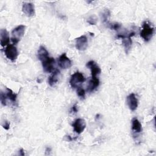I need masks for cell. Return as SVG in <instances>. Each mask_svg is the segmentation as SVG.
I'll use <instances>...</instances> for the list:
<instances>
[{
    "mask_svg": "<svg viewBox=\"0 0 156 156\" xmlns=\"http://www.w3.org/2000/svg\"><path fill=\"white\" fill-rule=\"evenodd\" d=\"M154 33V27L148 22L144 21L142 25V29L140 36L145 41H149L152 37Z\"/></svg>",
    "mask_w": 156,
    "mask_h": 156,
    "instance_id": "obj_1",
    "label": "cell"
},
{
    "mask_svg": "<svg viewBox=\"0 0 156 156\" xmlns=\"http://www.w3.org/2000/svg\"><path fill=\"white\" fill-rule=\"evenodd\" d=\"M26 26L24 25H19L12 31V41L14 44H17L23 37L25 32Z\"/></svg>",
    "mask_w": 156,
    "mask_h": 156,
    "instance_id": "obj_2",
    "label": "cell"
},
{
    "mask_svg": "<svg viewBox=\"0 0 156 156\" xmlns=\"http://www.w3.org/2000/svg\"><path fill=\"white\" fill-rule=\"evenodd\" d=\"M134 35H135V32H131L130 33H127V34H118L117 36L118 38H122V44L124 46L126 54L128 53V52L130 51L131 48L132 44L131 37Z\"/></svg>",
    "mask_w": 156,
    "mask_h": 156,
    "instance_id": "obj_3",
    "label": "cell"
},
{
    "mask_svg": "<svg viewBox=\"0 0 156 156\" xmlns=\"http://www.w3.org/2000/svg\"><path fill=\"white\" fill-rule=\"evenodd\" d=\"M84 76L80 72L74 73L71 77L69 80V84L72 88H77L80 87V85L85 81Z\"/></svg>",
    "mask_w": 156,
    "mask_h": 156,
    "instance_id": "obj_4",
    "label": "cell"
},
{
    "mask_svg": "<svg viewBox=\"0 0 156 156\" xmlns=\"http://www.w3.org/2000/svg\"><path fill=\"white\" fill-rule=\"evenodd\" d=\"M43 70L46 73H51L55 69V61L54 58L47 56L41 60Z\"/></svg>",
    "mask_w": 156,
    "mask_h": 156,
    "instance_id": "obj_5",
    "label": "cell"
},
{
    "mask_svg": "<svg viewBox=\"0 0 156 156\" xmlns=\"http://www.w3.org/2000/svg\"><path fill=\"white\" fill-rule=\"evenodd\" d=\"M4 53L6 57L12 62L15 61L18 55V50L13 44H8L4 50Z\"/></svg>",
    "mask_w": 156,
    "mask_h": 156,
    "instance_id": "obj_6",
    "label": "cell"
},
{
    "mask_svg": "<svg viewBox=\"0 0 156 156\" xmlns=\"http://www.w3.org/2000/svg\"><path fill=\"white\" fill-rule=\"evenodd\" d=\"M74 130L78 134L81 133L86 127V122L83 119H76L72 124Z\"/></svg>",
    "mask_w": 156,
    "mask_h": 156,
    "instance_id": "obj_7",
    "label": "cell"
},
{
    "mask_svg": "<svg viewBox=\"0 0 156 156\" xmlns=\"http://www.w3.org/2000/svg\"><path fill=\"white\" fill-rule=\"evenodd\" d=\"M58 64L61 68L68 69L71 66L72 63L70 59L66 56V54L64 52L60 55L58 59Z\"/></svg>",
    "mask_w": 156,
    "mask_h": 156,
    "instance_id": "obj_8",
    "label": "cell"
},
{
    "mask_svg": "<svg viewBox=\"0 0 156 156\" xmlns=\"http://www.w3.org/2000/svg\"><path fill=\"white\" fill-rule=\"evenodd\" d=\"M88 46V40L85 35H82L76 39V48L77 50L84 51Z\"/></svg>",
    "mask_w": 156,
    "mask_h": 156,
    "instance_id": "obj_9",
    "label": "cell"
},
{
    "mask_svg": "<svg viewBox=\"0 0 156 156\" xmlns=\"http://www.w3.org/2000/svg\"><path fill=\"white\" fill-rule=\"evenodd\" d=\"M23 12L28 17L33 16L35 15V7L31 2H24L22 6Z\"/></svg>",
    "mask_w": 156,
    "mask_h": 156,
    "instance_id": "obj_10",
    "label": "cell"
},
{
    "mask_svg": "<svg viewBox=\"0 0 156 156\" xmlns=\"http://www.w3.org/2000/svg\"><path fill=\"white\" fill-rule=\"evenodd\" d=\"M86 66L90 69L91 77H96L97 75L101 73V68L97 65V63L93 60H91L87 62Z\"/></svg>",
    "mask_w": 156,
    "mask_h": 156,
    "instance_id": "obj_11",
    "label": "cell"
},
{
    "mask_svg": "<svg viewBox=\"0 0 156 156\" xmlns=\"http://www.w3.org/2000/svg\"><path fill=\"white\" fill-rule=\"evenodd\" d=\"M127 102L130 110L134 111L138 107V99L134 93H130L127 97Z\"/></svg>",
    "mask_w": 156,
    "mask_h": 156,
    "instance_id": "obj_12",
    "label": "cell"
},
{
    "mask_svg": "<svg viewBox=\"0 0 156 156\" xmlns=\"http://www.w3.org/2000/svg\"><path fill=\"white\" fill-rule=\"evenodd\" d=\"M0 37H1V45L4 47L7 45L9 43L10 38L9 32L5 29H1L0 30Z\"/></svg>",
    "mask_w": 156,
    "mask_h": 156,
    "instance_id": "obj_13",
    "label": "cell"
},
{
    "mask_svg": "<svg viewBox=\"0 0 156 156\" xmlns=\"http://www.w3.org/2000/svg\"><path fill=\"white\" fill-rule=\"evenodd\" d=\"M99 85V80L97 77H91V79L90 80L88 87L87 91L89 92L93 91Z\"/></svg>",
    "mask_w": 156,
    "mask_h": 156,
    "instance_id": "obj_14",
    "label": "cell"
},
{
    "mask_svg": "<svg viewBox=\"0 0 156 156\" xmlns=\"http://www.w3.org/2000/svg\"><path fill=\"white\" fill-rule=\"evenodd\" d=\"M60 76V71L56 69L52 74L48 78V83L50 86H54L58 80V78Z\"/></svg>",
    "mask_w": 156,
    "mask_h": 156,
    "instance_id": "obj_15",
    "label": "cell"
},
{
    "mask_svg": "<svg viewBox=\"0 0 156 156\" xmlns=\"http://www.w3.org/2000/svg\"><path fill=\"white\" fill-rule=\"evenodd\" d=\"M132 129L135 133H140L142 131L141 124L136 118H134L132 120Z\"/></svg>",
    "mask_w": 156,
    "mask_h": 156,
    "instance_id": "obj_16",
    "label": "cell"
},
{
    "mask_svg": "<svg viewBox=\"0 0 156 156\" xmlns=\"http://www.w3.org/2000/svg\"><path fill=\"white\" fill-rule=\"evenodd\" d=\"M5 93L7 99H9L13 103L16 102V98H17V94L14 93L12 91V90L9 88H6V91Z\"/></svg>",
    "mask_w": 156,
    "mask_h": 156,
    "instance_id": "obj_17",
    "label": "cell"
},
{
    "mask_svg": "<svg viewBox=\"0 0 156 156\" xmlns=\"http://www.w3.org/2000/svg\"><path fill=\"white\" fill-rule=\"evenodd\" d=\"M38 58L40 60H41L42 58L49 56V53L48 52V51L46 50V49L43 46H40L39 48V49L38 51Z\"/></svg>",
    "mask_w": 156,
    "mask_h": 156,
    "instance_id": "obj_18",
    "label": "cell"
},
{
    "mask_svg": "<svg viewBox=\"0 0 156 156\" xmlns=\"http://www.w3.org/2000/svg\"><path fill=\"white\" fill-rule=\"evenodd\" d=\"M110 11L108 10V9H105L102 14V18L104 23H106L108 24V20L110 18Z\"/></svg>",
    "mask_w": 156,
    "mask_h": 156,
    "instance_id": "obj_19",
    "label": "cell"
},
{
    "mask_svg": "<svg viewBox=\"0 0 156 156\" xmlns=\"http://www.w3.org/2000/svg\"><path fill=\"white\" fill-rule=\"evenodd\" d=\"M87 22L91 25H96L98 22V17L96 15H92L87 19Z\"/></svg>",
    "mask_w": 156,
    "mask_h": 156,
    "instance_id": "obj_20",
    "label": "cell"
},
{
    "mask_svg": "<svg viewBox=\"0 0 156 156\" xmlns=\"http://www.w3.org/2000/svg\"><path fill=\"white\" fill-rule=\"evenodd\" d=\"M77 94L81 99H83L85 97V91L84 89H83L81 87H79L77 88Z\"/></svg>",
    "mask_w": 156,
    "mask_h": 156,
    "instance_id": "obj_21",
    "label": "cell"
},
{
    "mask_svg": "<svg viewBox=\"0 0 156 156\" xmlns=\"http://www.w3.org/2000/svg\"><path fill=\"white\" fill-rule=\"evenodd\" d=\"M7 97L5 95V93H4L2 91L1 92L0 94V99H1V102L2 105H7Z\"/></svg>",
    "mask_w": 156,
    "mask_h": 156,
    "instance_id": "obj_22",
    "label": "cell"
},
{
    "mask_svg": "<svg viewBox=\"0 0 156 156\" xmlns=\"http://www.w3.org/2000/svg\"><path fill=\"white\" fill-rule=\"evenodd\" d=\"M109 25V27L110 29L115 30H118V29H119L121 27V24L118 23H108V24Z\"/></svg>",
    "mask_w": 156,
    "mask_h": 156,
    "instance_id": "obj_23",
    "label": "cell"
},
{
    "mask_svg": "<svg viewBox=\"0 0 156 156\" xmlns=\"http://www.w3.org/2000/svg\"><path fill=\"white\" fill-rule=\"evenodd\" d=\"M2 126L3 127L4 129H5L6 130H8L10 127V123H9V122H8L7 121H5L4 122V123L2 124Z\"/></svg>",
    "mask_w": 156,
    "mask_h": 156,
    "instance_id": "obj_24",
    "label": "cell"
},
{
    "mask_svg": "<svg viewBox=\"0 0 156 156\" xmlns=\"http://www.w3.org/2000/svg\"><path fill=\"white\" fill-rule=\"evenodd\" d=\"M19 154L20 155H24V151L23 149H21L20 151H19Z\"/></svg>",
    "mask_w": 156,
    "mask_h": 156,
    "instance_id": "obj_25",
    "label": "cell"
},
{
    "mask_svg": "<svg viewBox=\"0 0 156 156\" xmlns=\"http://www.w3.org/2000/svg\"><path fill=\"white\" fill-rule=\"evenodd\" d=\"M72 110H73V111L74 112H77V107H76V105H74V106L73 107Z\"/></svg>",
    "mask_w": 156,
    "mask_h": 156,
    "instance_id": "obj_26",
    "label": "cell"
}]
</instances>
